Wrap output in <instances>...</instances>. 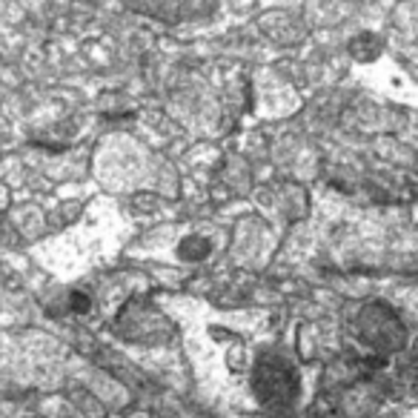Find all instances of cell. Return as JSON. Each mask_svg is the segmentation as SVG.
Listing matches in <instances>:
<instances>
[{
    "mask_svg": "<svg viewBox=\"0 0 418 418\" xmlns=\"http://www.w3.org/2000/svg\"><path fill=\"white\" fill-rule=\"evenodd\" d=\"M358 332L378 353H398L407 344V327L387 304H367L358 312Z\"/></svg>",
    "mask_w": 418,
    "mask_h": 418,
    "instance_id": "cell-1",
    "label": "cell"
},
{
    "mask_svg": "<svg viewBox=\"0 0 418 418\" xmlns=\"http://www.w3.org/2000/svg\"><path fill=\"white\" fill-rule=\"evenodd\" d=\"M350 52H353V57H356V60L370 63V60H375V57L381 55V38H375V35L364 32V35H358V38L350 43Z\"/></svg>",
    "mask_w": 418,
    "mask_h": 418,
    "instance_id": "cell-2",
    "label": "cell"
},
{
    "mask_svg": "<svg viewBox=\"0 0 418 418\" xmlns=\"http://www.w3.org/2000/svg\"><path fill=\"white\" fill-rule=\"evenodd\" d=\"M72 307H75L78 312H86V310H89V298L81 295V293H75V295H72Z\"/></svg>",
    "mask_w": 418,
    "mask_h": 418,
    "instance_id": "cell-3",
    "label": "cell"
}]
</instances>
